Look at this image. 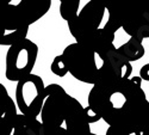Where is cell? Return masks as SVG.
Masks as SVG:
<instances>
[{"label": "cell", "instance_id": "cell-15", "mask_svg": "<svg viewBox=\"0 0 149 135\" xmlns=\"http://www.w3.org/2000/svg\"><path fill=\"white\" fill-rule=\"evenodd\" d=\"M140 78L144 81H149V62L143 65L140 69Z\"/></svg>", "mask_w": 149, "mask_h": 135}, {"label": "cell", "instance_id": "cell-8", "mask_svg": "<svg viewBox=\"0 0 149 135\" xmlns=\"http://www.w3.org/2000/svg\"><path fill=\"white\" fill-rule=\"evenodd\" d=\"M18 116L16 102L0 83V135H12Z\"/></svg>", "mask_w": 149, "mask_h": 135}, {"label": "cell", "instance_id": "cell-13", "mask_svg": "<svg viewBox=\"0 0 149 135\" xmlns=\"http://www.w3.org/2000/svg\"><path fill=\"white\" fill-rule=\"evenodd\" d=\"M50 71L53 72V74H55L56 77H60V78H63L68 74V71H67V67H66V64L63 59H62L61 54L55 56L54 60L52 61V65H50Z\"/></svg>", "mask_w": 149, "mask_h": 135}, {"label": "cell", "instance_id": "cell-14", "mask_svg": "<svg viewBox=\"0 0 149 135\" xmlns=\"http://www.w3.org/2000/svg\"><path fill=\"white\" fill-rule=\"evenodd\" d=\"M86 108V111H87V115H88V121H90V123H95V122H98L99 120H102L100 116H99L98 114H95L93 110L87 105V106H85Z\"/></svg>", "mask_w": 149, "mask_h": 135}, {"label": "cell", "instance_id": "cell-9", "mask_svg": "<svg viewBox=\"0 0 149 135\" xmlns=\"http://www.w3.org/2000/svg\"><path fill=\"white\" fill-rule=\"evenodd\" d=\"M52 4V0H19L16 3V8L25 25L30 27L48 13Z\"/></svg>", "mask_w": 149, "mask_h": 135}, {"label": "cell", "instance_id": "cell-1", "mask_svg": "<svg viewBox=\"0 0 149 135\" xmlns=\"http://www.w3.org/2000/svg\"><path fill=\"white\" fill-rule=\"evenodd\" d=\"M88 106L109 127L127 134L140 133L149 125V101L140 76L97 83L90 90Z\"/></svg>", "mask_w": 149, "mask_h": 135}, {"label": "cell", "instance_id": "cell-4", "mask_svg": "<svg viewBox=\"0 0 149 135\" xmlns=\"http://www.w3.org/2000/svg\"><path fill=\"white\" fill-rule=\"evenodd\" d=\"M38 57V45L25 38L8 47L5 56V78L8 81H20L32 74Z\"/></svg>", "mask_w": 149, "mask_h": 135}, {"label": "cell", "instance_id": "cell-11", "mask_svg": "<svg viewBox=\"0 0 149 135\" xmlns=\"http://www.w3.org/2000/svg\"><path fill=\"white\" fill-rule=\"evenodd\" d=\"M118 52L131 64V62H135V61H137L144 56L146 49L142 44V41L130 37L124 44L118 47Z\"/></svg>", "mask_w": 149, "mask_h": 135}, {"label": "cell", "instance_id": "cell-5", "mask_svg": "<svg viewBox=\"0 0 149 135\" xmlns=\"http://www.w3.org/2000/svg\"><path fill=\"white\" fill-rule=\"evenodd\" d=\"M45 87L43 79L33 73L17 83L15 102L22 115L33 118L41 115L45 99Z\"/></svg>", "mask_w": 149, "mask_h": 135}, {"label": "cell", "instance_id": "cell-16", "mask_svg": "<svg viewBox=\"0 0 149 135\" xmlns=\"http://www.w3.org/2000/svg\"><path fill=\"white\" fill-rule=\"evenodd\" d=\"M106 135H136V134H127V133H123L120 130H117L115 128L109 127L106 130Z\"/></svg>", "mask_w": 149, "mask_h": 135}, {"label": "cell", "instance_id": "cell-12", "mask_svg": "<svg viewBox=\"0 0 149 135\" xmlns=\"http://www.w3.org/2000/svg\"><path fill=\"white\" fill-rule=\"evenodd\" d=\"M81 0H61L60 1V15L67 23L74 19L79 13Z\"/></svg>", "mask_w": 149, "mask_h": 135}, {"label": "cell", "instance_id": "cell-17", "mask_svg": "<svg viewBox=\"0 0 149 135\" xmlns=\"http://www.w3.org/2000/svg\"><path fill=\"white\" fill-rule=\"evenodd\" d=\"M90 135H98V134H95V133H91Z\"/></svg>", "mask_w": 149, "mask_h": 135}, {"label": "cell", "instance_id": "cell-6", "mask_svg": "<svg viewBox=\"0 0 149 135\" xmlns=\"http://www.w3.org/2000/svg\"><path fill=\"white\" fill-rule=\"evenodd\" d=\"M29 28L11 1H0V45H13L28 38Z\"/></svg>", "mask_w": 149, "mask_h": 135}, {"label": "cell", "instance_id": "cell-10", "mask_svg": "<svg viewBox=\"0 0 149 135\" xmlns=\"http://www.w3.org/2000/svg\"><path fill=\"white\" fill-rule=\"evenodd\" d=\"M12 135H48L38 118L18 114Z\"/></svg>", "mask_w": 149, "mask_h": 135}, {"label": "cell", "instance_id": "cell-7", "mask_svg": "<svg viewBox=\"0 0 149 135\" xmlns=\"http://www.w3.org/2000/svg\"><path fill=\"white\" fill-rule=\"evenodd\" d=\"M115 11L122 29L130 37L143 41L149 38V7L146 8H117Z\"/></svg>", "mask_w": 149, "mask_h": 135}, {"label": "cell", "instance_id": "cell-2", "mask_svg": "<svg viewBox=\"0 0 149 135\" xmlns=\"http://www.w3.org/2000/svg\"><path fill=\"white\" fill-rule=\"evenodd\" d=\"M40 121L48 135H90L92 133L86 108L60 84H49L45 87Z\"/></svg>", "mask_w": 149, "mask_h": 135}, {"label": "cell", "instance_id": "cell-3", "mask_svg": "<svg viewBox=\"0 0 149 135\" xmlns=\"http://www.w3.org/2000/svg\"><path fill=\"white\" fill-rule=\"evenodd\" d=\"M67 24L75 43L95 52L112 49L116 32L122 29L113 7L95 1H86L78 16Z\"/></svg>", "mask_w": 149, "mask_h": 135}]
</instances>
